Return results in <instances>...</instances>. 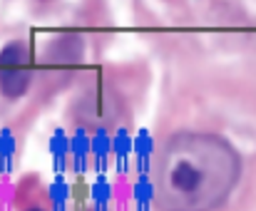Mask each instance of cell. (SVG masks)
<instances>
[{
	"instance_id": "6da1fadb",
	"label": "cell",
	"mask_w": 256,
	"mask_h": 211,
	"mask_svg": "<svg viewBox=\"0 0 256 211\" xmlns=\"http://www.w3.org/2000/svg\"><path fill=\"white\" fill-rule=\"evenodd\" d=\"M70 199L75 202V207H80V204H87V202H92V184L87 182L82 174L72 179V184H70Z\"/></svg>"
},
{
	"instance_id": "7a4b0ae2",
	"label": "cell",
	"mask_w": 256,
	"mask_h": 211,
	"mask_svg": "<svg viewBox=\"0 0 256 211\" xmlns=\"http://www.w3.org/2000/svg\"><path fill=\"white\" fill-rule=\"evenodd\" d=\"M152 197H154V189H152V182H150L147 174H144V177H140V182L134 184V199H137L140 207H150Z\"/></svg>"
},
{
	"instance_id": "3957f363",
	"label": "cell",
	"mask_w": 256,
	"mask_h": 211,
	"mask_svg": "<svg viewBox=\"0 0 256 211\" xmlns=\"http://www.w3.org/2000/svg\"><path fill=\"white\" fill-rule=\"evenodd\" d=\"M92 202L94 204H107V202H112V184L107 182V179H97L94 184H92Z\"/></svg>"
},
{
	"instance_id": "277c9868",
	"label": "cell",
	"mask_w": 256,
	"mask_h": 211,
	"mask_svg": "<svg viewBox=\"0 0 256 211\" xmlns=\"http://www.w3.org/2000/svg\"><path fill=\"white\" fill-rule=\"evenodd\" d=\"M50 197H52V202H55V207L60 209V204L65 202V199H70V187L62 182V179H58L52 187H50Z\"/></svg>"
},
{
	"instance_id": "5b68a950",
	"label": "cell",
	"mask_w": 256,
	"mask_h": 211,
	"mask_svg": "<svg viewBox=\"0 0 256 211\" xmlns=\"http://www.w3.org/2000/svg\"><path fill=\"white\" fill-rule=\"evenodd\" d=\"M114 152H117V154H122V152H130V142H127V137H124V134H117Z\"/></svg>"
},
{
	"instance_id": "8992f818",
	"label": "cell",
	"mask_w": 256,
	"mask_h": 211,
	"mask_svg": "<svg viewBox=\"0 0 256 211\" xmlns=\"http://www.w3.org/2000/svg\"><path fill=\"white\" fill-rule=\"evenodd\" d=\"M28 211H42V209H38V207H35V209H28Z\"/></svg>"
}]
</instances>
